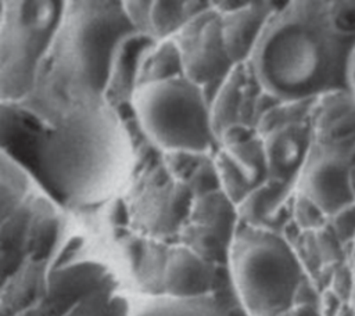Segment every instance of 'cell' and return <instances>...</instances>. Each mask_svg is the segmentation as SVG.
<instances>
[{
  "instance_id": "1",
  "label": "cell",
  "mask_w": 355,
  "mask_h": 316,
  "mask_svg": "<svg viewBox=\"0 0 355 316\" xmlns=\"http://www.w3.org/2000/svg\"><path fill=\"white\" fill-rule=\"evenodd\" d=\"M250 61L261 89L286 103L351 93L355 1H288L277 6Z\"/></svg>"
},
{
  "instance_id": "2",
  "label": "cell",
  "mask_w": 355,
  "mask_h": 316,
  "mask_svg": "<svg viewBox=\"0 0 355 316\" xmlns=\"http://www.w3.org/2000/svg\"><path fill=\"white\" fill-rule=\"evenodd\" d=\"M230 272L247 316H280L295 305L306 281L305 267L291 244L262 227L240 230L230 245Z\"/></svg>"
},
{
  "instance_id": "3",
  "label": "cell",
  "mask_w": 355,
  "mask_h": 316,
  "mask_svg": "<svg viewBox=\"0 0 355 316\" xmlns=\"http://www.w3.org/2000/svg\"><path fill=\"white\" fill-rule=\"evenodd\" d=\"M132 105L144 133L164 150L204 152L215 140L202 87L186 75L140 83Z\"/></svg>"
},
{
  "instance_id": "4",
  "label": "cell",
  "mask_w": 355,
  "mask_h": 316,
  "mask_svg": "<svg viewBox=\"0 0 355 316\" xmlns=\"http://www.w3.org/2000/svg\"><path fill=\"white\" fill-rule=\"evenodd\" d=\"M214 270L209 262L194 251L173 249L164 269V292L178 298H194L211 294Z\"/></svg>"
},
{
  "instance_id": "5",
  "label": "cell",
  "mask_w": 355,
  "mask_h": 316,
  "mask_svg": "<svg viewBox=\"0 0 355 316\" xmlns=\"http://www.w3.org/2000/svg\"><path fill=\"white\" fill-rule=\"evenodd\" d=\"M272 3H250L247 1L239 10L225 12L222 22V35L225 47L232 62L250 58L257 40L275 11Z\"/></svg>"
},
{
  "instance_id": "6",
  "label": "cell",
  "mask_w": 355,
  "mask_h": 316,
  "mask_svg": "<svg viewBox=\"0 0 355 316\" xmlns=\"http://www.w3.org/2000/svg\"><path fill=\"white\" fill-rule=\"evenodd\" d=\"M191 37L197 42L191 44L189 54L182 55V62L184 75L196 83L201 85L218 76L222 72V67L233 64L225 47L220 21L202 24L198 28V33Z\"/></svg>"
},
{
  "instance_id": "7",
  "label": "cell",
  "mask_w": 355,
  "mask_h": 316,
  "mask_svg": "<svg viewBox=\"0 0 355 316\" xmlns=\"http://www.w3.org/2000/svg\"><path fill=\"white\" fill-rule=\"evenodd\" d=\"M128 316H230V313L211 294L194 298L157 294L136 301Z\"/></svg>"
},
{
  "instance_id": "8",
  "label": "cell",
  "mask_w": 355,
  "mask_h": 316,
  "mask_svg": "<svg viewBox=\"0 0 355 316\" xmlns=\"http://www.w3.org/2000/svg\"><path fill=\"white\" fill-rule=\"evenodd\" d=\"M184 3L154 1L150 4L148 28L154 35L164 37L178 28L184 21Z\"/></svg>"
},
{
  "instance_id": "9",
  "label": "cell",
  "mask_w": 355,
  "mask_h": 316,
  "mask_svg": "<svg viewBox=\"0 0 355 316\" xmlns=\"http://www.w3.org/2000/svg\"><path fill=\"white\" fill-rule=\"evenodd\" d=\"M349 267H351V272H352V292H351V299H349V305L354 308L355 310V240L351 245V252L348 255V259H347Z\"/></svg>"
},
{
  "instance_id": "10",
  "label": "cell",
  "mask_w": 355,
  "mask_h": 316,
  "mask_svg": "<svg viewBox=\"0 0 355 316\" xmlns=\"http://www.w3.org/2000/svg\"><path fill=\"white\" fill-rule=\"evenodd\" d=\"M280 316H306L305 313H302L301 310H298L297 308H291L290 310H287V312H284L283 315H280Z\"/></svg>"
}]
</instances>
